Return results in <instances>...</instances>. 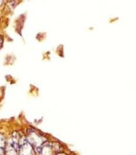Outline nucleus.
<instances>
[{
    "mask_svg": "<svg viewBox=\"0 0 136 155\" xmlns=\"http://www.w3.org/2000/svg\"><path fill=\"white\" fill-rule=\"evenodd\" d=\"M27 140L37 151H38L39 149L41 148L45 142L43 140V137L40 134L34 131L29 132Z\"/></svg>",
    "mask_w": 136,
    "mask_h": 155,
    "instance_id": "obj_1",
    "label": "nucleus"
},
{
    "mask_svg": "<svg viewBox=\"0 0 136 155\" xmlns=\"http://www.w3.org/2000/svg\"><path fill=\"white\" fill-rule=\"evenodd\" d=\"M33 147L27 140H25L19 149V153L22 155H32L34 153Z\"/></svg>",
    "mask_w": 136,
    "mask_h": 155,
    "instance_id": "obj_2",
    "label": "nucleus"
},
{
    "mask_svg": "<svg viewBox=\"0 0 136 155\" xmlns=\"http://www.w3.org/2000/svg\"><path fill=\"white\" fill-rule=\"evenodd\" d=\"M7 142L5 137L0 134V155H4L6 152Z\"/></svg>",
    "mask_w": 136,
    "mask_h": 155,
    "instance_id": "obj_3",
    "label": "nucleus"
},
{
    "mask_svg": "<svg viewBox=\"0 0 136 155\" xmlns=\"http://www.w3.org/2000/svg\"><path fill=\"white\" fill-rule=\"evenodd\" d=\"M3 44V38L1 36H0V48L2 47Z\"/></svg>",
    "mask_w": 136,
    "mask_h": 155,
    "instance_id": "obj_4",
    "label": "nucleus"
}]
</instances>
